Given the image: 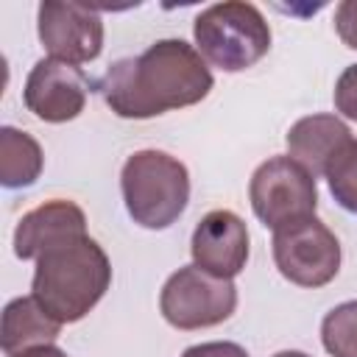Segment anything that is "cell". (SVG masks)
<instances>
[{
	"instance_id": "6da1fadb",
	"label": "cell",
	"mask_w": 357,
	"mask_h": 357,
	"mask_svg": "<svg viewBox=\"0 0 357 357\" xmlns=\"http://www.w3.org/2000/svg\"><path fill=\"white\" fill-rule=\"evenodd\" d=\"M209 89L212 73L204 56L181 39H162L139 56L120 59L100 78V95L109 109L134 120L192 106Z\"/></svg>"
},
{
	"instance_id": "7a4b0ae2",
	"label": "cell",
	"mask_w": 357,
	"mask_h": 357,
	"mask_svg": "<svg viewBox=\"0 0 357 357\" xmlns=\"http://www.w3.org/2000/svg\"><path fill=\"white\" fill-rule=\"evenodd\" d=\"M112 265L92 237L67 240L36 259L33 298L59 324L81 321L109 290Z\"/></svg>"
},
{
	"instance_id": "3957f363",
	"label": "cell",
	"mask_w": 357,
	"mask_h": 357,
	"mask_svg": "<svg viewBox=\"0 0 357 357\" xmlns=\"http://www.w3.org/2000/svg\"><path fill=\"white\" fill-rule=\"evenodd\" d=\"M120 187L131 220L142 229H167L190 201V173L165 151H137L128 156Z\"/></svg>"
},
{
	"instance_id": "277c9868",
	"label": "cell",
	"mask_w": 357,
	"mask_h": 357,
	"mask_svg": "<svg viewBox=\"0 0 357 357\" xmlns=\"http://www.w3.org/2000/svg\"><path fill=\"white\" fill-rule=\"evenodd\" d=\"M192 33L204 61L223 73L248 70L271 50V28L262 11L243 0L204 8L195 17Z\"/></svg>"
},
{
	"instance_id": "5b68a950",
	"label": "cell",
	"mask_w": 357,
	"mask_h": 357,
	"mask_svg": "<svg viewBox=\"0 0 357 357\" xmlns=\"http://www.w3.org/2000/svg\"><path fill=\"white\" fill-rule=\"evenodd\" d=\"M254 215L273 231L315 218L318 187L315 176L293 156H273L262 162L248 184Z\"/></svg>"
},
{
	"instance_id": "8992f818",
	"label": "cell",
	"mask_w": 357,
	"mask_h": 357,
	"mask_svg": "<svg viewBox=\"0 0 357 357\" xmlns=\"http://www.w3.org/2000/svg\"><path fill=\"white\" fill-rule=\"evenodd\" d=\"M237 307L231 279L212 276L195 265L178 268L162 287L159 310L176 329H204L226 321Z\"/></svg>"
},
{
	"instance_id": "52a82bcc",
	"label": "cell",
	"mask_w": 357,
	"mask_h": 357,
	"mask_svg": "<svg viewBox=\"0 0 357 357\" xmlns=\"http://www.w3.org/2000/svg\"><path fill=\"white\" fill-rule=\"evenodd\" d=\"M273 262L287 282L324 287L340 271V243L318 218H307L273 231Z\"/></svg>"
},
{
	"instance_id": "ba28073f",
	"label": "cell",
	"mask_w": 357,
	"mask_h": 357,
	"mask_svg": "<svg viewBox=\"0 0 357 357\" xmlns=\"http://www.w3.org/2000/svg\"><path fill=\"white\" fill-rule=\"evenodd\" d=\"M39 39L56 61L86 64L103 47V22L89 6L45 0L39 6Z\"/></svg>"
},
{
	"instance_id": "9c48e42d",
	"label": "cell",
	"mask_w": 357,
	"mask_h": 357,
	"mask_svg": "<svg viewBox=\"0 0 357 357\" xmlns=\"http://www.w3.org/2000/svg\"><path fill=\"white\" fill-rule=\"evenodd\" d=\"M25 106L45 123H67L86 106V78L67 61L42 59L28 73Z\"/></svg>"
},
{
	"instance_id": "30bf717a",
	"label": "cell",
	"mask_w": 357,
	"mask_h": 357,
	"mask_svg": "<svg viewBox=\"0 0 357 357\" xmlns=\"http://www.w3.org/2000/svg\"><path fill=\"white\" fill-rule=\"evenodd\" d=\"M190 254L195 268L231 279L245 268L248 259V229L245 223L229 212V209H215L201 218V223L192 231Z\"/></svg>"
},
{
	"instance_id": "8fae6325",
	"label": "cell",
	"mask_w": 357,
	"mask_h": 357,
	"mask_svg": "<svg viewBox=\"0 0 357 357\" xmlns=\"http://www.w3.org/2000/svg\"><path fill=\"white\" fill-rule=\"evenodd\" d=\"M84 234H86V218L81 206L56 198L20 218L14 229V254L20 259H39L45 251Z\"/></svg>"
},
{
	"instance_id": "7c38bea8",
	"label": "cell",
	"mask_w": 357,
	"mask_h": 357,
	"mask_svg": "<svg viewBox=\"0 0 357 357\" xmlns=\"http://www.w3.org/2000/svg\"><path fill=\"white\" fill-rule=\"evenodd\" d=\"M351 142L349 126L335 114H310L290 126L287 151L312 176H326L335 156Z\"/></svg>"
},
{
	"instance_id": "4fadbf2b",
	"label": "cell",
	"mask_w": 357,
	"mask_h": 357,
	"mask_svg": "<svg viewBox=\"0 0 357 357\" xmlns=\"http://www.w3.org/2000/svg\"><path fill=\"white\" fill-rule=\"evenodd\" d=\"M61 324L53 321L45 307L33 298H14L3 310V324H0V346L6 354H17L33 346H47L59 337Z\"/></svg>"
},
{
	"instance_id": "5bb4252c",
	"label": "cell",
	"mask_w": 357,
	"mask_h": 357,
	"mask_svg": "<svg viewBox=\"0 0 357 357\" xmlns=\"http://www.w3.org/2000/svg\"><path fill=\"white\" fill-rule=\"evenodd\" d=\"M42 173V148L39 142L11 126L0 128V181L8 190L28 187Z\"/></svg>"
},
{
	"instance_id": "9a60e30c",
	"label": "cell",
	"mask_w": 357,
	"mask_h": 357,
	"mask_svg": "<svg viewBox=\"0 0 357 357\" xmlns=\"http://www.w3.org/2000/svg\"><path fill=\"white\" fill-rule=\"evenodd\" d=\"M321 340L332 357H357V301L337 304L326 312Z\"/></svg>"
},
{
	"instance_id": "2e32d148",
	"label": "cell",
	"mask_w": 357,
	"mask_h": 357,
	"mask_svg": "<svg viewBox=\"0 0 357 357\" xmlns=\"http://www.w3.org/2000/svg\"><path fill=\"white\" fill-rule=\"evenodd\" d=\"M326 181H329V192L335 195V201L349 209L357 212V139H351L329 165L326 170Z\"/></svg>"
},
{
	"instance_id": "e0dca14e",
	"label": "cell",
	"mask_w": 357,
	"mask_h": 357,
	"mask_svg": "<svg viewBox=\"0 0 357 357\" xmlns=\"http://www.w3.org/2000/svg\"><path fill=\"white\" fill-rule=\"evenodd\" d=\"M335 109L349 117L357 120V64L346 67L335 84Z\"/></svg>"
},
{
	"instance_id": "ac0fdd59",
	"label": "cell",
	"mask_w": 357,
	"mask_h": 357,
	"mask_svg": "<svg viewBox=\"0 0 357 357\" xmlns=\"http://www.w3.org/2000/svg\"><path fill=\"white\" fill-rule=\"evenodd\" d=\"M335 31L337 36L357 50V0H343L335 11Z\"/></svg>"
},
{
	"instance_id": "d6986e66",
	"label": "cell",
	"mask_w": 357,
	"mask_h": 357,
	"mask_svg": "<svg viewBox=\"0 0 357 357\" xmlns=\"http://www.w3.org/2000/svg\"><path fill=\"white\" fill-rule=\"evenodd\" d=\"M181 357H248L245 354V349L243 346H237V343H220V340H215V343H198V346H190Z\"/></svg>"
},
{
	"instance_id": "ffe728a7",
	"label": "cell",
	"mask_w": 357,
	"mask_h": 357,
	"mask_svg": "<svg viewBox=\"0 0 357 357\" xmlns=\"http://www.w3.org/2000/svg\"><path fill=\"white\" fill-rule=\"evenodd\" d=\"M8 357H67L61 349L56 346H33V349H25V351H17V354H8Z\"/></svg>"
},
{
	"instance_id": "44dd1931",
	"label": "cell",
	"mask_w": 357,
	"mask_h": 357,
	"mask_svg": "<svg viewBox=\"0 0 357 357\" xmlns=\"http://www.w3.org/2000/svg\"><path fill=\"white\" fill-rule=\"evenodd\" d=\"M273 357H307L304 351H279V354H273Z\"/></svg>"
}]
</instances>
